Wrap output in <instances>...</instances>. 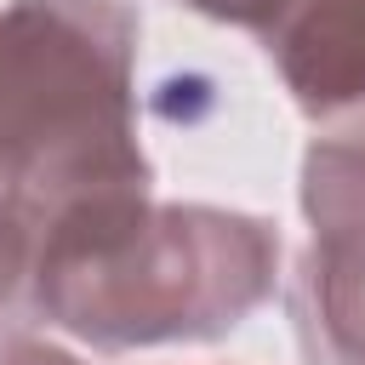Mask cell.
Segmentation results:
<instances>
[{
  "label": "cell",
  "instance_id": "obj_1",
  "mask_svg": "<svg viewBox=\"0 0 365 365\" xmlns=\"http://www.w3.org/2000/svg\"><path fill=\"white\" fill-rule=\"evenodd\" d=\"M279 234L240 211L143 194L34 234L40 308L97 348L217 336L274 291Z\"/></svg>",
  "mask_w": 365,
  "mask_h": 365
},
{
  "label": "cell",
  "instance_id": "obj_2",
  "mask_svg": "<svg viewBox=\"0 0 365 365\" xmlns=\"http://www.w3.org/2000/svg\"><path fill=\"white\" fill-rule=\"evenodd\" d=\"M131 40L120 0H11L0 11V182L29 240L148 188Z\"/></svg>",
  "mask_w": 365,
  "mask_h": 365
},
{
  "label": "cell",
  "instance_id": "obj_3",
  "mask_svg": "<svg viewBox=\"0 0 365 365\" xmlns=\"http://www.w3.org/2000/svg\"><path fill=\"white\" fill-rule=\"evenodd\" d=\"M314 245L297 274V331L314 365H365V131L314 143L302 165Z\"/></svg>",
  "mask_w": 365,
  "mask_h": 365
},
{
  "label": "cell",
  "instance_id": "obj_4",
  "mask_svg": "<svg viewBox=\"0 0 365 365\" xmlns=\"http://www.w3.org/2000/svg\"><path fill=\"white\" fill-rule=\"evenodd\" d=\"M262 46L308 114L365 103V0H297Z\"/></svg>",
  "mask_w": 365,
  "mask_h": 365
},
{
  "label": "cell",
  "instance_id": "obj_5",
  "mask_svg": "<svg viewBox=\"0 0 365 365\" xmlns=\"http://www.w3.org/2000/svg\"><path fill=\"white\" fill-rule=\"evenodd\" d=\"M23 279H34V240H29L23 217L11 211V200L0 194V319L17 308Z\"/></svg>",
  "mask_w": 365,
  "mask_h": 365
},
{
  "label": "cell",
  "instance_id": "obj_6",
  "mask_svg": "<svg viewBox=\"0 0 365 365\" xmlns=\"http://www.w3.org/2000/svg\"><path fill=\"white\" fill-rule=\"evenodd\" d=\"M194 11H205V17H222V23H240V29H257V34H268L297 0H188Z\"/></svg>",
  "mask_w": 365,
  "mask_h": 365
},
{
  "label": "cell",
  "instance_id": "obj_7",
  "mask_svg": "<svg viewBox=\"0 0 365 365\" xmlns=\"http://www.w3.org/2000/svg\"><path fill=\"white\" fill-rule=\"evenodd\" d=\"M0 365H80V359H68L63 348H46V342H11L0 354Z\"/></svg>",
  "mask_w": 365,
  "mask_h": 365
}]
</instances>
